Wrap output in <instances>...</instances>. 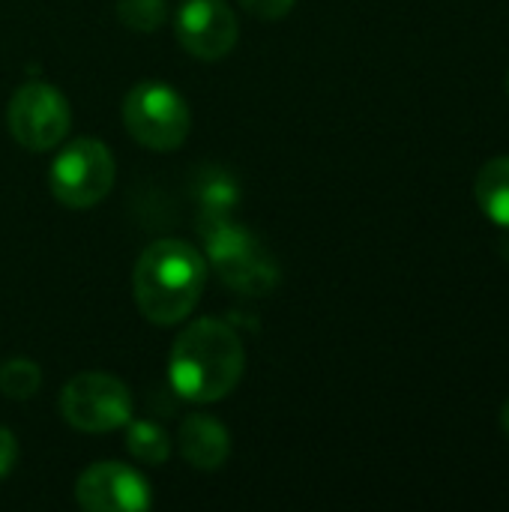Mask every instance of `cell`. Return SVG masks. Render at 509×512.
I'll return each mask as SVG.
<instances>
[{"instance_id":"obj_18","label":"cell","mask_w":509,"mask_h":512,"mask_svg":"<svg viewBox=\"0 0 509 512\" xmlns=\"http://www.w3.org/2000/svg\"><path fill=\"white\" fill-rule=\"evenodd\" d=\"M507 87H509V78H507Z\"/></svg>"},{"instance_id":"obj_2","label":"cell","mask_w":509,"mask_h":512,"mask_svg":"<svg viewBox=\"0 0 509 512\" xmlns=\"http://www.w3.org/2000/svg\"><path fill=\"white\" fill-rule=\"evenodd\" d=\"M207 285V258L186 240L150 243L132 273L135 303L150 324L171 327L192 315Z\"/></svg>"},{"instance_id":"obj_16","label":"cell","mask_w":509,"mask_h":512,"mask_svg":"<svg viewBox=\"0 0 509 512\" xmlns=\"http://www.w3.org/2000/svg\"><path fill=\"white\" fill-rule=\"evenodd\" d=\"M15 462H18V441L9 429L0 426V480L12 474Z\"/></svg>"},{"instance_id":"obj_3","label":"cell","mask_w":509,"mask_h":512,"mask_svg":"<svg viewBox=\"0 0 509 512\" xmlns=\"http://www.w3.org/2000/svg\"><path fill=\"white\" fill-rule=\"evenodd\" d=\"M207 258L219 270L228 288L249 294V297H264L276 288L279 282V267L267 246L246 228L228 222L225 216H207Z\"/></svg>"},{"instance_id":"obj_7","label":"cell","mask_w":509,"mask_h":512,"mask_svg":"<svg viewBox=\"0 0 509 512\" xmlns=\"http://www.w3.org/2000/svg\"><path fill=\"white\" fill-rule=\"evenodd\" d=\"M6 123L12 138L33 153L57 147L72 126V108L66 96L45 81H24L6 108Z\"/></svg>"},{"instance_id":"obj_11","label":"cell","mask_w":509,"mask_h":512,"mask_svg":"<svg viewBox=\"0 0 509 512\" xmlns=\"http://www.w3.org/2000/svg\"><path fill=\"white\" fill-rule=\"evenodd\" d=\"M474 192L483 213L495 225L509 228V156H498L480 168Z\"/></svg>"},{"instance_id":"obj_10","label":"cell","mask_w":509,"mask_h":512,"mask_svg":"<svg viewBox=\"0 0 509 512\" xmlns=\"http://www.w3.org/2000/svg\"><path fill=\"white\" fill-rule=\"evenodd\" d=\"M177 444H180L183 459L198 471H219L231 453L228 429L219 420H213L210 414L186 417L177 432Z\"/></svg>"},{"instance_id":"obj_4","label":"cell","mask_w":509,"mask_h":512,"mask_svg":"<svg viewBox=\"0 0 509 512\" xmlns=\"http://www.w3.org/2000/svg\"><path fill=\"white\" fill-rule=\"evenodd\" d=\"M123 123L129 135L156 153L177 150L192 129V111L186 99L165 81H138L123 99Z\"/></svg>"},{"instance_id":"obj_5","label":"cell","mask_w":509,"mask_h":512,"mask_svg":"<svg viewBox=\"0 0 509 512\" xmlns=\"http://www.w3.org/2000/svg\"><path fill=\"white\" fill-rule=\"evenodd\" d=\"M114 177L117 162L108 144L96 138H75L54 156L48 168V189L63 207L87 210L108 198Z\"/></svg>"},{"instance_id":"obj_1","label":"cell","mask_w":509,"mask_h":512,"mask_svg":"<svg viewBox=\"0 0 509 512\" xmlns=\"http://www.w3.org/2000/svg\"><path fill=\"white\" fill-rule=\"evenodd\" d=\"M246 369V351L240 336L216 318L189 324L168 360V381L186 402L210 405L237 390Z\"/></svg>"},{"instance_id":"obj_14","label":"cell","mask_w":509,"mask_h":512,"mask_svg":"<svg viewBox=\"0 0 509 512\" xmlns=\"http://www.w3.org/2000/svg\"><path fill=\"white\" fill-rule=\"evenodd\" d=\"M117 18L135 33H153L168 18L165 0H117Z\"/></svg>"},{"instance_id":"obj_13","label":"cell","mask_w":509,"mask_h":512,"mask_svg":"<svg viewBox=\"0 0 509 512\" xmlns=\"http://www.w3.org/2000/svg\"><path fill=\"white\" fill-rule=\"evenodd\" d=\"M42 387V369L39 363L27 360V357H12L0 366V393L15 399V402H24V399H33Z\"/></svg>"},{"instance_id":"obj_8","label":"cell","mask_w":509,"mask_h":512,"mask_svg":"<svg viewBox=\"0 0 509 512\" xmlns=\"http://www.w3.org/2000/svg\"><path fill=\"white\" fill-rule=\"evenodd\" d=\"M75 501L87 512L150 510L153 495L144 474L120 462H96L75 483Z\"/></svg>"},{"instance_id":"obj_6","label":"cell","mask_w":509,"mask_h":512,"mask_svg":"<svg viewBox=\"0 0 509 512\" xmlns=\"http://www.w3.org/2000/svg\"><path fill=\"white\" fill-rule=\"evenodd\" d=\"M63 420L90 435L123 429L132 420L129 387L108 372H81L60 393Z\"/></svg>"},{"instance_id":"obj_17","label":"cell","mask_w":509,"mask_h":512,"mask_svg":"<svg viewBox=\"0 0 509 512\" xmlns=\"http://www.w3.org/2000/svg\"><path fill=\"white\" fill-rule=\"evenodd\" d=\"M501 426H504V432L509 435V402L504 405V411H501Z\"/></svg>"},{"instance_id":"obj_9","label":"cell","mask_w":509,"mask_h":512,"mask_svg":"<svg viewBox=\"0 0 509 512\" xmlns=\"http://www.w3.org/2000/svg\"><path fill=\"white\" fill-rule=\"evenodd\" d=\"M177 39L198 60H222L240 39L237 12L225 0H186L177 12Z\"/></svg>"},{"instance_id":"obj_12","label":"cell","mask_w":509,"mask_h":512,"mask_svg":"<svg viewBox=\"0 0 509 512\" xmlns=\"http://www.w3.org/2000/svg\"><path fill=\"white\" fill-rule=\"evenodd\" d=\"M126 447L144 465H165V459L171 456V441H168L165 429H159L150 420L126 423Z\"/></svg>"},{"instance_id":"obj_15","label":"cell","mask_w":509,"mask_h":512,"mask_svg":"<svg viewBox=\"0 0 509 512\" xmlns=\"http://www.w3.org/2000/svg\"><path fill=\"white\" fill-rule=\"evenodd\" d=\"M240 3L249 15H255L261 21H279V18L291 15L297 0H240Z\"/></svg>"}]
</instances>
